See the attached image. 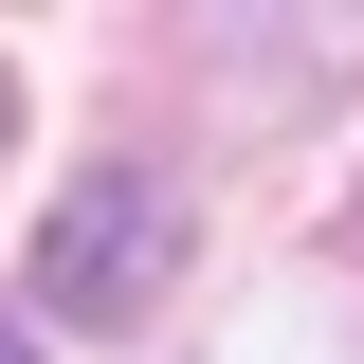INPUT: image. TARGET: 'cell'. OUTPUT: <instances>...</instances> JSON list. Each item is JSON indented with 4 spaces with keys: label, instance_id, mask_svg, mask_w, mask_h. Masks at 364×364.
I'll use <instances>...</instances> for the list:
<instances>
[{
    "label": "cell",
    "instance_id": "cell-3",
    "mask_svg": "<svg viewBox=\"0 0 364 364\" xmlns=\"http://www.w3.org/2000/svg\"><path fill=\"white\" fill-rule=\"evenodd\" d=\"M0 146H18V73H0Z\"/></svg>",
    "mask_w": 364,
    "mask_h": 364
},
{
    "label": "cell",
    "instance_id": "cell-1",
    "mask_svg": "<svg viewBox=\"0 0 364 364\" xmlns=\"http://www.w3.org/2000/svg\"><path fill=\"white\" fill-rule=\"evenodd\" d=\"M164 273H182V200L146 164H91L73 200L37 219V310L55 328H128V310H164Z\"/></svg>",
    "mask_w": 364,
    "mask_h": 364
},
{
    "label": "cell",
    "instance_id": "cell-2",
    "mask_svg": "<svg viewBox=\"0 0 364 364\" xmlns=\"http://www.w3.org/2000/svg\"><path fill=\"white\" fill-rule=\"evenodd\" d=\"M0 364H37V328H18V310H0Z\"/></svg>",
    "mask_w": 364,
    "mask_h": 364
}]
</instances>
